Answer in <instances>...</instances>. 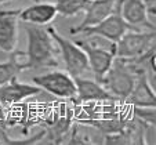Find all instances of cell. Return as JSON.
Wrapping results in <instances>:
<instances>
[{"mask_svg":"<svg viewBox=\"0 0 156 145\" xmlns=\"http://www.w3.org/2000/svg\"><path fill=\"white\" fill-rule=\"evenodd\" d=\"M24 30L27 33L28 47L24 51V66L27 69H40V68H57L58 66L59 50L54 39L51 37L47 28L43 25H35L25 22Z\"/></svg>","mask_w":156,"mask_h":145,"instance_id":"obj_1","label":"cell"},{"mask_svg":"<svg viewBox=\"0 0 156 145\" xmlns=\"http://www.w3.org/2000/svg\"><path fill=\"white\" fill-rule=\"evenodd\" d=\"M141 66L133 64L131 61L124 58L115 57L109 71L104 76L102 84L116 100H124L130 95L134 89L137 76H138Z\"/></svg>","mask_w":156,"mask_h":145,"instance_id":"obj_2","label":"cell"},{"mask_svg":"<svg viewBox=\"0 0 156 145\" xmlns=\"http://www.w3.org/2000/svg\"><path fill=\"white\" fill-rule=\"evenodd\" d=\"M50 32L51 37L54 39L57 47H58L59 53H61L62 61L64 65L66 68V72L71 75L72 77H77V76H83L90 71L88 66V61L86 53L75 43V41L69 40V39L64 37L62 35H59L58 30L54 27H48L47 28Z\"/></svg>","mask_w":156,"mask_h":145,"instance_id":"obj_3","label":"cell"},{"mask_svg":"<svg viewBox=\"0 0 156 145\" xmlns=\"http://www.w3.org/2000/svg\"><path fill=\"white\" fill-rule=\"evenodd\" d=\"M155 46V30H127L115 43V57L134 59Z\"/></svg>","mask_w":156,"mask_h":145,"instance_id":"obj_4","label":"cell"},{"mask_svg":"<svg viewBox=\"0 0 156 145\" xmlns=\"http://www.w3.org/2000/svg\"><path fill=\"white\" fill-rule=\"evenodd\" d=\"M75 43L86 53L90 71L94 75V80L101 83L115 59V43H111L109 47L93 44L90 41L84 40H75Z\"/></svg>","mask_w":156,"mask_h":145,"instance_id":"obj_5","label":"cell"},{"mask_svg":"<svg viewBox=\"0 0 156 145\" xmlns=\"http://www.w3.org/2000/svg\"><path fill=\"white\" fill-rule=\"evenodd\" d=\"M33 83L41 90L55 95L58 98L72 100L76 95V84L68 72L54 71L33 77Z\"/></svg>","mask_w":156,"mask_h":145,"instance_id":"obj_6","label":"cell"},{"mask_svg":"<svg viewBox=\"0 0 156 145\" xmlns=\"http://www.w3.org/2000/svg\"><path fill=\"white\" fill-rule=\"evenodd\" d=\"M119 4H120V2H119ZM127 30H133V29L122 18L118 6V9L115 10L113 14H111L109 17H106L105 19H102L101 22L93 25V27L83 28L77 33H83L84 36H100V37L105 39L106 41L116 43Z\"/></svg>","mask_w":156,"mask_h":145,"instance_id":"obj_7","label":"cell"},{"mask_svg":"<svg viewBox=\"0 0 156 145\" xmlns=\"http://www.w3.org/2000/svg\"><path fill=\"white\" fill-rule=\"evenodd\" d=\"M73 80L76 84V95L75 98H72L75 105L84 102H108V101L113 100L116 101V98L97 80H91L82 76L73 77Z\"/></svg>","mask_w":156,"mask_h":145,"instance_id":"obj_8","label":"cell"},{"mask_svg":"<svg viewBox=\"0 0 156 145\" xmlns=\"http://www.w3.org/2000/svg\"><path fill=\"white\" fill-rule=\"evenodd\" d=\"M119 11L133 30H155V22L148 17L144 0H120Z\"/></svg>","mask_w":156,"mask_h":145,"instance_id":"obj_9","label":"cell"},{"mask_svg":"<svg viewBox=\"0 0 156 145\" xmlns=\"http://www.w3.org/2000/svg\"><path fill=\"white\" fill-rule=\"evenodd\" d=\"M18 43V10L0 11V51L12 53Z\"/></svg>","mask_w":156,"mask_h":145,"instance_id":"obj_10","label":"cell"},{"mask_svg":"<svg viewBox=\"0 0 156 145\" xmlns=\"http://www.w3.org/2000/svg\"><path fill=\"white\" fill-rule=\"evenodd\" d=\"M119 2L120 0H91L87 10L84 11V19L77 27H72L69 29V33L71 35H77V32L83 28L93 27V25L101 22L102 19H105L106 17H109L111 14L115 12V10L119 6Z\"/></svg>","mask_w":156,"mask_h":145,"instance_id":"obj_11","label":"cell"},{"mask_svg":"<svg viewBox=\"0 0 156 145\" xmlns=\"http://www.w3.org/2000/svg\"><path fill=\"white\" fill-rule=\"evenodd\" d=\"M41 93V89L39 86H30L28 83H21L18 82L17 77L11 79L9 83L0 86V102L4 108L17 105L21 101H24L25 98L37 95Z\"/></svg>","mask_w":156,"mask_h":145,"instance_id":"obj_12","label":"cell"},{"mask_svg":"<svg viewBox=\"0 0 156 145\" xmlns=\"http://www.w3.org/2000/svg\"><path fill=\"white\" fill-rule=\"evenodd\" d=\"M126 101L131 107H155V91L151 87V83L148 80L147 71L141 69L137 76L134 89L130 93V95L126 98Z\"/></svg>","mask_w":156,"mask_h":145,"instance_id":"obj_13","label":"cell"},{"mask_svg":"<svg viewBox=\"0 0 156 145\" xmlns=\"http://www.w3.org/2000/svg\"><path fill=\"white\" fill-rule=\"evenodd\" d=\"M57 10L51 3H37L18 10V19L35 25H47L55 18Z\"/></svg>","mask_w":156,"mask_h":145,"instance_id":"obj_14","label":"cell"},{"mask_svg":"<svg viewBox=\"0 0 156 145\" xmlns=\"http://www.w3.org/2000/svg\"><path fill=\"white\" fill-rule=\"evenodd\" d=\"M21 58H24V51H12L10 53V58L7 61L0 62V86L9 83L25 71L24 62L20 61Z\"/></svg>","mask_w":156,"mask_h":145,"instance_id":"obj_15","label":"cell"},{"mask_svg":"<svg viewBox=\"0 0 156 145\" xmlns=\"http://www.w3.org/2000/svg\"><path fill=\"white\" fill-rule=\"evenodd\" d=\"M90 2L91 0H57L54 7L57 10V14L65 18H71L79 15L80 12H84Z\"/></svg>","mask_w":156,"mask_h":145,"instance_id":"obj_16","label":"cell"},{"mask_svg":"<svg viewBox=\"0 0 156 145\" xmlns=\"http://www.w3.org/2000/svg\"><path fill=\"white\" fill-rule=\"evenodd\" d=\"M65 144H94V142H93V140L88 138L87 136L80 134L79 130H77V127L75 126L72 133H71V137H69V140L65 142Z\"/></svg>","mask_w":156,"mask_h":145,"instance_id":"obj_17","label":"cell"},{"mask_svg":"<svg viewBox=\"0 0 156 145\" xmlns=\"http://www.w3.org/2000/svg\"><path fill=\"white\" fill-rule=\"evenodd\" d=\"M7 127H9V124H7V112L4 109V107L2 105V102H0V129L7 130Z\"/></svg>","mask_w":156,"mask_h":145,"instance_id":"obj_18","label":"cell"},{"mask_svg":"<svg viewBox=\"0 0 156 145\" xmlns=\"http://www.w3.org/2000/svg\"><path fill=\"white\" fill-rule=\"evenodd\" d=\"M9 2H14V0H0V4H4V3H9Z\"/></svg>","mask_w":156,"mask_h":145,"instance_id":"obj_19","label":"cell"},{"mask_svg":"<svg viewBox=\"0 0 156 145\" xmlns=\"http://www.w3.org/2000/svg\"><path fill=\"white\" fill-rule=\"evenodd\" d=\"M33 3H37V2H40V0H32Z\"/></svg>","mask_w":156,"mask_h":145,"instance_id":"obj_20","label":"cell"}]
</instances>
